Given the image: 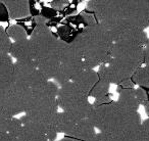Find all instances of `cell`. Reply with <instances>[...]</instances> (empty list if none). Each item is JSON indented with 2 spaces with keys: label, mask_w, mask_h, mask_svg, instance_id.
I'll list each match as a JSON object with an SVG mask.
<instances>
[{
  "label": "cell",
  "mask_w": 149,
  "mask_h": 141,
  "mask_svg": "<svg viewBox=\"0 0 149 141\" xmlns=\"http://www.w3.org/2000/svg\"><path fill=\"white\" fill-rule=\"evenodd\" d=\"M89 120L99 132L116 135L142 124L138 112L124 110L112 100L103 105L93 107Z\"/></svg>",
  "instance_id": "8992f818"
},
{
  "label": "cell",
  "mask_w": 149,
  "mask_h": 141,
  "mask_svg": "<svg viewBox=\"0 0 149 141\" xmlns=\"http://www.w3.org/2000/svg\"><path fill=\"white\" fill-rule=\"evenodd\" d=\"M144 47L135 43L114 42L111 46L107 64H101L97 70L98 77L109 84L120 86L131 79L134 73L143 66Z\"/></svg>",
  "instance_id": "3957f363"
},
{
  "label": "cell",
  "mask_w": 149,
  "mask_h": 141,
  "mask_svg": "<svg viewBox=\"0 0 149 141\" xmlns=\"http://www.w3.org/2000/svg\"><path fill=\"white\" fill-rule=\"evenodd\" d=\"M96 134H97L96 129L91 121L89 119H83L78 123L77 126L72 130V134L68 137H72L80 141H87L95 136Z\"/></svg>",
  "instance_id": "e0dca14e"
},
{
  "label": "cell",
  "mask_w": 149,
  "mask_h": 141,
  "mask_svg": "<svg viewBox=\"0 0 149 141\" xmlns=\"http://www.w3.org/2000/svg\"><path fill=\"white\" fill-rule=\"evenodd\" d=\"M81 17H83L84 22H85L86 27H91V26H94V25H96V24H98L97 21H96L95 15L88 10L83 11V13H81Z\"/></svg>",
  "instance_id": "603a6c76"
},
{
  "label": "cell",
  "mask_w": 149,
  "mask_h": 141,
  "mask_svg": "<svg viewBox=\"0 0 149 141\" xmlns=\"http://www.w3.org/2000/svg\"><path fill=\"white\" fill-rule=\"evenodd\" d=\"M35 22L36 27L29 38L33 50V62L47 81H53L59 66L61 40L52 33L45 17L38 15Z\"/></svg>",
  "instance_id": "7a4b0ae2"
},
{
  "label": "cell",
  "mask_w": 149,
  "mask_h": 141,
  "mask_svg": "<svg viewBox=\"0 0 149 141\" xmlns=\"http://www.w3.org/2000/svg\"><path fill=\"white\" fill-rule=\"evenodd\" d=\"M143 66L149 68V38L146 45L144 46V52H143Z\"/></svg>",
  "instance_id": "d4e9b609"
},
{
  "label": "cell",
  "mask_w": 149,
  "mask_h": 141,
  "mask_svg": "<svg viewBox=\"0 0 149 141\" xmlns=\"http://www.w3.org/2000/svg\"><path fill=\"white\" fill-rule=\"evenodd\" d=\"M142 128L145 132L149 133V118H147L144 122H142Z\"/></svg>",
  "instance_id": "4316f807"
},
{
  "label": "cell",
  "mask_w": 149,
  "mask_h": 141,
  "mask_svg": "<svg viewBox=\"0 0 149 141\" xmlns=\"http://www.w3.org/2000/svg\"><path fill=\"white\" fill-rule=\"evenodd\" d=\"M98 81V74L94 68H90L84 64L81 70L70 80V83L77 86L80 90L89 94L93 86Z\"/></svg>",
  "instance_id": "4fadbf2b"
},
{
  "label": "cell",
  "mask_w": 149,
  "mask_h": 141,
  "mask_svg": "<svg viewBox=\"0 0 149 141\" xmlns=\"http://www.w3.org/2000/svg\"><path fill=\"white\" fill-rule=\"evenodd\" d=\"M70 2L68 0H55V1H52L51 2V6L53 7L54 9H63L64 7L68 6Z\"/></svg>",
  "instance_id": "cb8c5ba5"
},
{
  "label": "cell",
  "mask_w": 149,
  "mask_h": 141,
  "mask_svg": "<svg viewBox=\"0 0 149 141\" xmlns=\"http://www.w3.org/2000/svg\"><path fill=\"white\" fill-rule=\"evenodd\" d=\"M3 4L7 8L9 17L13 20H19L30 15L29 1H3Z\"/></svg>",
  "instance_id": "ac0fdd59"
},
{
  "label": "cell",
  "mask_w": 149,
  "mask_h": 141,
  "mask_svg": "<svg viewBox=\"0 0 149 141\" xmlns=\"http://www.w3.org/2000/svg\"><path fill=\"white\" fill-rule=\"evenodd\" d=\"M19 120L23 125L19 136L22 141H50L47 130L41 125L26 116L21 117Z\"/></svg>",
  "instance_id": "7c38bea8"
},
{
  "label": "cell",
  "mask_w": 149,
  "mask_h": 141,
  "mask_svg": "<svg viewBox=\"0 0 149 141\" xmlns=\"http://www.w3.org/2000/svg\"><path fill=\"white\" fill-rule=\"evenodd\" d=\"M84 66L82 52L76 39L70 42L61 40L59 49V66L53 82L57 86L70 82L76 74Z\"/></svg>",
  "instance_id": "ba28073f"
},
{
  "label": "cell",
  "mask_w": 149,
  "mask_h": 141,
  "mask_svg": "<svg viewBox=\"0 0 149 141\" xmlns=\"http://www.w3.org/2000/svg\"><path fill=\"white\" fill-rule=\"evenodd\" d=\"M87 141H98V139H97V136H94V137H92L91 139H89V140H87Z\"/></svg>",
  "instance_id": "f546056e"
},
{
  "label": "cell",
  "mask_w": 149,
  "mask_h": 141,
  "mask_svg": "<svg viewBox=\"0 0 149 141\" xmlns=\"http://www.w3.org/2000/svg\"><path fill=\"white\" fill-rule=\"evenodd\" d=\"M143 106H144V110H145V112H146V114L149 116V98H148V100L145 102V104Z\"/></svg>",
  "instance_id": "83f0119b"
},
{
  "label": "cell",
  "mask_w": 149,
  "mask_h": 141,
  "mask_svg": "<svg viewBox=\"0 0 149 141\" xmlns=\"http://www.w3.org/2000/svg\"><path fill=\"white\" fill-rule=\"evenodd\" d=\"M11 58H15V61H30L33 62V50L29 38L22 41L13 42L9 51Z\"/></svg>",
  "instance_id": "2e32d148"
},
{
  "label": "cell",
  "mask_w": 149,
  "mask_h": 141,
  "mask_svg": "<svg viewBox=\"0 0 149 141\" xmlns=\"http://www.w3.org/2000/svg\"><path fill=\"white\" fill-rule=\"evenodd\" d=\"M87 9L104 27L118 22L134 24L144 31L149 27V0H90Z\"/></svg>",
  "instance_id": "6da1fadb"
},
{
  "label": "cell",
  "mask_w": 149,
  "mask_h": 141,
  "mask_svg": "<svg viewBox=\"0 0 149 141\" xmlns=\"http://www.w3.org/2000/svg\"><path fill=\"white\" fill-rule=\"evenodd\" d=\"M110 84L108 82H106L105 80L100 79L98 77V81L96 82V84L93 86V88L91 89V91L89 92V97H92L93 99H97V98L105 97L108 95V90H109Z\"/></svg>",
  "instance_id": "d6986e66"
},
{
  "label": "cell",
  "mask_w": 149,
  "mask_h": 141,
  "mask_svg": "<svg viewBox=\"0 0 149 141\" xmlns=\"http://www.w3.org/2000/svg\"><path fill=\"white\" fill-rule=\"evenodd\" d=\"M6 33L10 40H13V42L22 41V40L28 39V34L27 31L24 27L19 25H13L10 26L8 29L6 30Z\"/></svg>",
  "instance_id": "44dd1931"
},
{
  "label": "cell",
  "mask_w": 149,
  "mask_h": 141,
  "mask_svg": "<svg viewBox=\"0 0 149 141\" xmlns=\"http://www.w3.org/2000/svg\"><path fill=\"white\" fill-rule=\"evenodd\" d=\"M109 32L112 42H128L144 47L148 41V36L144 30L128 22H118L105 27Z\"/></svg>",
  "instance_id": "30bf717a"
},
{
  "label": "cell",
  "mask_w": 149,
  "mask_h": 141,
  "mask_svg": "<svg viewBox=\"0 0 149 141\" xmlns=\"http://www.w3.org/2000/svg\"><path fill=\"white\" fill-rule=\"evenodd\" d=\"M0 141H22L17 137L10 136L8 134H0Z\"/></svg>",
  "instance_id": "484cf974"
},
{
  "label": "cell",
  "mask_w": 149,
  "mask_h": 141,
  "mask_svg": "<svg viewBox=\"0 0 149 141\" xmlns=\"http://www.w3.org/2000/svg\"><path fill=\"white\" fill-rule=\"evenodd\" d=\"M148 95L143 88H132V89H124L118 88V98L116 103L122 110L127 112H136L140 105H144L148 100Z\"/></svg>",
  "instance_id": "8fae6325"
},
{
  "label": "cell",
  "mask_w": 149,
  "mask_h": 141,
  "mask_svg": "<svg viewBox=\"0 0 149 141\" xmlns=\"http://www.w3.org/2000/svg\"><path fill=\"white\" fill-rule=\"evenodd\" d=\"M11 44H13V42L7 35L6 31L2 27H0V55L9 54Z\"/></svg>",
  "instance_id": "7402d4cb"
},
{
  "label": "cell",
  "mask_w": 149,
  "mask_h": 141,
  "mask_svg": "<svg viewBox=\"0 0 149 141\" xmlns=\"http://www.w3.org/2000/svg\"><path fill=\"white\" fill-rule=\"evenodd\" d=\"M59 141H80V140H77V139H74V138H72V137H65V138L61 139V140Z\"/></svg>",
  "instance_id": "f1b7e54d"
},
{
  "label": "cell",
  "mask_w": 149,
  "mask_h": 141,
  "mask_svg": "<svg viewBox=\"0 0 149 141\" xmlns=\"http://www.w3.org/2000/svg\"><path fill=\"white\" fill-rule=\"evenodd\" d=\"M82 119L77 118L72 114L65 112H58L57 116L54 121V130L56 133H63L66 134L68 137L72 134L74 127Z\"/></svg>",
  "instance_id": "9a60e30c"
},
{
  "label": "cell",
  "mask_w": 149,
  "mask_h": 141,
  "mask_svg": "<svg viewBox=\"0 0 149 141\" xmlns=\"http://www.w3.org/2000/svg\"><path fill=\"white\" fill-rule=\"evenodd\" d=\"M131 79L135 85H139L141 88H149V68L141 66L139 68H137Z\"/></svg>",
  "instance_id": "ffe728a7"
},
{
  "label": "cell",
  "mask_w": 149,
  "mask_h": 141,
  "mask_svg": "<svg viewBox=\"0 0 149 141\" xmlns=\"http://www.w3.org/2000/svg\"><path fill=\"white\" fill-rule=\"evenodd\" d=\"M58 86L53 81L32 91L25 110V116L38 123L47 130L50 141H54L57 133L54 130V121L58 114Z\"/></svg>",
  "instance_id": "277c9868"
},
{
  "label": "cell",
  "mask_w": 149,
  "mask_h": 141,
  "mask_svg": "<svg viewBox=\"0 0 149 141\" xmlns=\"http://www.w3.org/2000/svg\"><path fill=\"white\" fill-rule=\"evenodd\" d=\"M74 39L81 49L86 66L94 68L107 64L113 42L104 26L96 24L91 27H85Z\"/></svg>",
  "instance_id": "5b68a950"
},
{
  "label": "cell",
  "mask_w": 149,
  "mask_h": 141,
  "mask_svg": "<svg viewBox=\"0 0 149 141\" xmlns=\"http://www.w3.org/2000/svg\"><path fill=\"white\" fill-rule=\"evenodd\" d=\"M48 82L42 76L34 62L15 61L13 64V83L26 89H34Z\"/></svg>",
  "instance_id": "9c48e42d"
},
{
  "label": "cell",
  "mask_w": 149,
  "mask_h": 141,
  "mask_svg": "<svg viewBox=\"0 0 149 141\" xmlns=\"http://www.w3.org/2000/svg\"><path fill=\"white\" fill-rule=\"evenodd\" d=\"M13 62L9 54L0 55V95L7 91L13 83Z\"/></svg>",
  "instance_id": "5bb4252c"
},
{
  "label": "cell",
  "mask_w": 149,
  "mask_h": 141,
  "mask_svg": "<svg viewBox=\"0 0 149 141\" xmlns=\"http://www.w3.org/2000/svg\"><path fill=\"white\" fill-rule=\"evenodd\" d=\"M57 103L58 108H60L61 112L72 114L82 120L89 119L93 110L89 95L70 82L58 86Z\"/></svg>",
  "instance_id": "52a82bcc"
}]
</instances>
